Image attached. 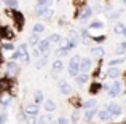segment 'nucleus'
I'll list each match as a JSON object with an SVG mask.
<instances>
[{"label":"nucleus","instance_id":"38","mask_svg":"<svg viewBox=\"0 0 126 124\" xmlns=\"http://www.w3.org/2000/svg\"><path fill=\"white\" fill-rule=\"evenodd\" d=\"M16 48H18V46H15V43H13V41L5 40V41L2 43V50H3V51H15Z\"/></svg>","mask_w":126,"mask_h":124},{"label":"nucleus","instance_id":"8","mask_svg":"<svg viewBox=\"0 0 126 124\" xmlns=\"http://www.w3.org/2000/svg\"><path fill=\"white\" fill-rule=\"evenodd\" d=\"M11 103H13V94L10 92V91H3V92H0V105H2L3 108L10 107Z\"/></svg>","mask_w":126,"mask_h":124},{"label":"nucleus","instance_id":"12","mask_svg":"<svg viewBox=\"0 0 126 124\" xmlns=\"http://www.w3.org/2000/svg\"><path fill=\"white\" fill-rule=\"evenodd\" d=\"M97 118H99L101 123H110L112 119H113V116H112V113L109 112V108L105 107V108H102V110L97 112Z\"/></svg>","mask_w":126,"mask_h":124},{"label":"nucleus","instance_id":"25","mask_svg":"<svg viewBox=\"0 0 126 124\" xmlns=\"http://www.w3.org/2000/svg\"><path fill=\"white\" fill-rule=\"evenodd\" d=\"M48 61H49V53L48 54H42V57L37 59V62H35V68H37V70H42V68L48 64Z\"/></svg>","mask_w":126,"mask_h":124},{"label":"nucleus","instance_id":"4","mask_svg":"<svg viewBox=\"0 0 126 124\" xmlns=\"http://www.w3.org/2000/svg\"><path fill=\"white\" fill-rule=\"evenodd\" d=\"M0 40L13 41L15 40V30H11V27H8V25L0 24Z\"/></svg>","mask_w":126,"mask_h":124},{"label":"nucleus","instance_id":"47","mask_svg":"<svg viewBox=\"0 0 126 124\" xmlns=\"http://www.w3.org/2000/svg\"><path fill=\"white\" fill-rule=\"evenodd\" d=\"M6 121H8V113H6L5 110H2V112H0V124H5Z\"/></svg>","mask_w":126,"mask_h":124},{"label":"nucleus","instance_id":"24","mask_svg":"<svg viewBox=\"0 0 126 124\" xmlns=\"http://www.w3.org/2000/svg\"><path fill=\"white\" fill-rule=\"evenodd\" d=\"M123 11H125L123 8H120V10H115L113 8V10H110V11L107 13V18L110 19V21H118V19H120V16L123 14Z\"/></svg>","mask_w":126,"mask_h":124},{"label":"nucleus","instance_id":"15","mask_svg":"<svg viewBox=\"0 0 126 124\" xmlns=\"http://www.w3.org/2000/svg\"><path fill=\"white\" fill-rule=\"evenodd\" d=\"M37 48L42 51V54H48L49 51H51V41H49L48 38H42V40L38 41Z\"/></svg>","mask_w":126,"mask_h":124},{"label":"nucleus","instance_id":"39","mask_svg":"<svg viewBox=\"0 0 126 124\" xmlns=\"http://www.w3.org/2000/svg\"><path fill=\"white\" fill-rule=\"evenodd\" d=\"M45 24H42V22H35L34 25H32V32H35V34H43L45 32Z\"/></svg>","mask_w":126,"mask_h":124},{"label":"nucleus","instance_id":"21","mask_svg":"<svg viewBox=\"0 0 126 124\" xmlns=\"http://www.w3.org/2000/svg\"><path fill=\"white\" fill-rule=\"evenodd\" d=\"M101 91H102V83H101V81H93V83L89 84L88 92L91 94V96H97Z\"/></svg>","mask_w":126,"mask_h":124},{"label":"nucleus","instance_id":"41","mask_svg":"<svg viewBox=\"0 0 126 124\" xmlns=\"http://www.w3.org/2000/svg\"><path fill=\"white\" fill-rule=\"evenodd\" d=\"M69 53H70V51H67V50H64V48H61V46H59L58 48V50H56V56H58L59 57V59H62V57H65V56H67V54Z\"/></svg>","mask_w":126,"mask_h":124},{"label":"nucleus","instance_id":"55","mask_svg":"<svg viewBox=\"0 0 126 124\" xmlns=\"http://www.w3.org/2000/svg\"><path fill=\"white\" fill-rule=\"evenodd\" d=\"M121 2H123V3H125V5H126V0H121Z\"/></svg>","mask_w":126,"mask_h":124},{"label":"nucleus","instance_id":"30","mask_svg":"<svg viewBox=\"0 0 126 124\" xmlns=\"http://www.w3.org/2000/svg\"><path fill=\"white\" fill-rule=\"evenodd\" d=\"M48 8H51V6H46V5H35V16H40V18H43V16L46 14V11H48Z\"/></svg>","mask_w":126,"mask_h":124},{"label":"nucleus","instance_id":"6","mask_svg":"<svg viewBox=\"0 0 126 124\" xmlns=\"http://www.w3.org/2000/svg\"><path fill=\"white\" fill-rule=\"evenodd\" d=\"M21 72V65L18 64V61H8L6 62V75L10 76H18Z\"/></svg>","mask_w":126,"mask_h":124},{"label":"nucleus","instance_id":"53","mask_svg":"<svg viewBox=\"0 0 126 124\" xmlns=\"http://www.w3.org/2000/svg\"><path fill=\"white\" fill-rule=\"evenodd\" d=\"M121 35H123V37L126 38V24H125V29H123V34H121Z\"/></svg>","mask_w":126,"mask_h":124},{"label":"nucleus","instance_id":"9","mask_svg":"<svg viewBox=\"0 0 126 124\" xmlns=\"http://www.w3.org/2000/svg\"><path fill=\"white\" fill-rule=\"evenodd\" d=\"M105 107L109 108V112L112 113V116H113V118H118V116L123 113V107H121L120 103H117V102H109Z\"/></svg>","mask_w":126,"mask_h":124},{"label":"nucleus","instance_id":"23","mask_svg":"<svg viewBox=\"0 0 126 124\" xmlns=\"http://www.w3.org/2000/svg\"><path fill=\"white\" fill-rule=\"evenodd\" d=\"M74 80H75V84H77V86H85L89 81V73H78Z\"/></svg>","mask_w":126,"mask_h":124},{"label":"nucleus","instance_id":"57","mask_svg":"<svg viewBox=\"0 0 126 124\" xmlns=\"http://www.w3.org/2000/svg\"><path fill=\"white\" fill-rule=\"evenodd\" d=\"M125 105H126V100H125Z\"/></svg>","mask_w":126,"mask_h":124},{"label":"nucleus","instance_id":"18","mask_svg":"<svg viewBox=\"0 0 126 124\" xmlns=\"http://www.w3.org/2000/svg\"><path fill=\"white\" fill-rule=\"evenodd\" d=\"M53 121H54L53 119V113H48V112L37 116V124H51Z\"/></svg>","mask_w":126,"mask_h":124},{"label":"nucleus","instance_id":"34","mask_svg":"<svg viewBox=\"0 0 126 124\" xmlns=\"http://www.w3.org/2000/svg\"><path fill=\"white\" fill-rule=\"evenodd\" d=\"M125 56H118V57H113V59L109 61V67H118L120 64H125Z\"/></svg>","mask_w":126,"mask_h":124},{"label":"nucleus","instance_id":"2","mask_svg":"<svg viewBox=\"0 0 126 124\" xmlns=\"http://www.w3.org/2000/svg\"><path fill=\"white\" fill-rule=\"evenodd\" d=\"M80 62H81V56H80V54H74V56L69 59V67H67L69 76L75 78L78 73H80Z\"/></svg>","mask_w":126,"mask_h":124},{"label":"nucleus","instance_id":"56","mask_svg":"<svg viewBox=\"0 0 126 124\" xmlns=\"http://www.w3.org/2000/svg\"><path fill=\"white\" fill-rule=\"evenodd\" d=\"M51 124H56V119H54V121H53V123H51Z\"/></svg>","mask_w":126,"mask_h":124},{"label":"nucleus","instance_id":"20","mask_svg":"<svg viewBox=\"0 0 126 124\" xmlns=\"http://www.w3.org/2000/svg\"><path fill=\"white\" fill-rule=\"evenodd\" d=\"M43 110L48 112V113H54L56 110H58V103L51 99H45V102H43Z\"/></svg>","mask_w":126,"mask_h":124},{"label":"nucleus","instance_id":"29","mask_svg":"<svg viewBox=\"0 0 126 124\" xmlns=\"http://www.w3.org/2000/svg\"><path fill=\"white\" fill-rule=\"evenodd\" d=\"M34 102L38 103V105H42V103L45 102V94H43L42 89H35L34 91Z\"/></svg>","mask_w":126,"mask_h":124},{"label":"nucleus","instance_id":"3","mask_svg":"<svg viewBox=\"0 0 126 124\" xmlns=\"http://www.w3.org/2000/svg\"><path fill=\"white\" fill-rule=\"evenodd\" d=\"M121 92H123V83H121L120 80H112V83H110V87H109V91H107L109 97L115 99V97L121 96Z\"/></svg>","mask_w":126,"mask_h":124},{"label":"nucleus","instance_id":"1","mask_svg":"<svg viewBox=\"0 0 126 124\" xmlns=\"http://www.w3.org/2000/svg\"><path fill=\"white\" fill-rule=\"evenodd\" d=\"M5 13L11 18L13 24H15V27H16V32H22V29H24V25H26V16L22 14V11L13 10V8H8V6H6Z\"/></svg>","mask_w":126,"mask_h":124},{"label":"nucleus","instance_id":"51","mask_svg":"<svg viewBox=\"0 0 126 124\" xmlns=\"http://www.w3.org/2000/svg\"><path fill=\"white\" fill-rule=\"evenodd\" d=\"M18 6H19V2H18V0H10V5H8V8L18 10Z\"/></svg>","mask_w":126,"mask_h":124},{"label":"nucleus","instance_id":"52","mask_svg":"<svg viewBox=\"0 0 126 124\" xmlns=\"http://www.w3.org/2000/svg\"><path fill=\"white\" fill-rule=\"evenodd\" d=\"M58 24L61 25V27H62V25H67V19H65L64 16H62V18H61V19H59V21H58Z\"/></svg>","mask_w":126,"mask_h":124},{"label":"nucleus","instance_id":"36","mask_svg":"<svg viewBox=\"0 0 126 124\" xmlns=\"http://www.w3.org/2000/svg\"><path fill=\"white\" fill-rule=\"evenodd\" d=\"M123 29H125V24L121 21H115L113 24V34L115 35H121L123 34Z\"/></svg>","mask_w":126,"mask_h":124},{"label":"nucleus","instance_id":"44","mask_svg":"<svg viewBox=\"0 0 126 124\" xmlns=\"http://www.w3.org/2000/svg\"><path fill=\"white\" fill-rule=\"evenodd\" d=\"M93 10H94V13H101V11H104V3H101V2H94V6H93Z\"/></svg>","mask_w":126,"mask_h":124},{"label":"nucleus","instance_id":"32","mask_svg":"<svg viewBox=\"0 0 126 124\" xmlns=\"http://www.w3.org/2000/svg\"><path fill=\"white\" fill-rule=\"evenodd\" d=\"M69 103H70V105L74 107V110H78L80 107L83 108V102L80 100V97H78V96H75V97H70V99H69Z\"/></svg>","mask_w":126,"mask_h":124},{"label":"nucleus","instance_id":"31","mask_svg":"<svg viewBox=\"0 0 126 124\" xmlns=\"http://www.w3.org/2000/svg\"><path fill=\"white\" fill-rule=\"evenodd\" d=\"M125 54H126V40L120 41L115 48V56H125Z\"/></svg>","mask_w":126,"mask_h":124},{"label":"nucleus","instance_id":"43","mask_svg":"<svg viewBox=\"0 0 126 124\" xmlns=\"http://www.w3.org/2000/svg\"><path fill=\"white\" fill-rule=\"evenodd\" d=\"M74 5L75 8H85L88 5V0H74Z\"/></svg>","mask_w":126,"mask_h":124},{"label":"nucleus","instance_id":"16","mask_svg":"<svg viewBox=\"0 0 126 124\" xmlns=\"http://www.w3.org/2000/svg\"><path fill=\"white\" fill-rule=\"evenodd\" d=\"M86 27H88L89 30H104L105 29V22L102 21V19H94V21H91Z\"/></svg>","mask_w":126,"mask_h":124},{"label":"nucleus","instance_id":"28","mask_svg":"<svg viewBox=\"0 0 126 124\" xmlns=\"http://www.w3.org/2000/svg\"><path fill=\"white\" fill-rule=\"evenodd\" d=\"M59 46L64 48V50H67V51H72V50L75 48V46H74V43H72V40H70L69 37H64V38H62L61 43H59Z\"/></svg>","mask_w":126,"mask_h":124},{"label":"nucleus","instance_id":"48","mask_svg":"<svg viewBox=\"0 0 126 124\" xmlns=\"http://www.w3.org/2000/svg\"><path fill=\"white\" fill-rule=\"evenodd\" d=\"M56 124H70V119H67L65 116H59L56 119Z\"/></svg>","mask_w":126,"mask_h":124},{"label":"nucleus","instance_id":"42","mask_svg":"<svg viewBox=\"0 0 126 124\" xmlns=\"http://www.w3.org/2000/svg\"><path fill=\"white\" fill-rule=\"evenodd\" d=\"M31 54H29V51H27V53H24V54H22V56H21V61H22V64H26V65H29V64H31Z\"/></svg>","mask_w":126,"mask_h":124},{"label":"nucleus","instance_id":"33","mask_svg":"<svg viewBox=\"0 0 126 124\" xmlns=\"http://www.w3.org/2000/svg\"><path fill=\"white\" fill-rule=\"evenodd\" d=\"M97 100L96 99H88L83 102V110H91V108H97Z\"/></svg>","mask_w":126,"mask_h":124},{"label":"nucleus","instance_id":"17","mask_svg":"<svg viewBox=\"0 0 126 124\" xmlns=\"http://www.w3.org/2000/svg\"><path fill=\"white\" fill-rule=\"evenodd\" d=\"M51 72H53V75H58V73H61V72H64V61L58 57V59L51 64Z\"/></svg>","mask_w":126,"mask_h":124},{"label":"nucleus","instance_id":"13","mask_svg":"<svg viewBox=\"0 0 126 124\" xmlns=\"http://www.w3.org/2000/svg\"><path fill=\"white\" fill-rule=\"evenodd\" d=\"M93 68V59L89 57H81L80 62V73H89Z\"/></svg>","mask_w":126,"mask_h":124},{"label":"nucleus","instance_id":"10","mask_svg":"<svg viewBox=\"0 0 126 124\" xmlns=\"http://www.w3.org/2000/svg\"><path fill=\"white\" fill-rule=\"evenodd\" d=\"M58 89H59V92L62 94V96H72V86L67 83L65 80H59L58 81Z\"/></svg>","mask_w":126,"mask_h":124},{"label":"nucleus","instance_id":"49","mask_svg":"<svg viewBox=\"0 0 126 124\" xmlns=\"http://www.w3.org/2000/svg\"><path fill=\"white\" fill-rule=\"evenodd\" d=\"M53 14H54V10H53V6L51 8H48V11H46V14L43 16V18L46 19V21H51V18H53Z\"/></svg>","mask_w":126,"mask_h":124},{"label":"nucleus","instance_id":"14","mask_svg":"<svg viewBox=\"0 0 126 124\" xmlns=\"http://www.w3.org/2000/svg\"><path fill=\"white\" fill-rule=\"evenodd\" d=\"M105 73H107V78H110V80H120L123 75V70H120L118 67H109Z\"/></svg>","mask_w":126,"mask_h":124},{"label":"nucleus","instance_id":"22","mask_svg":"<svg viewBox=\"0 0 126 124\" xmlns=\"http://www.w3.org/2000/svg\"><path fill=\"white\" fill-rule=\"evenodd\" d=\"M97 112H99V108L85 110V113H83V119H85V123H93L94 116H97Z\"/></svg>","mask_w":126,"mask_h":124},{"label":"nucleus","instance_id":"35","mask_svg":"<svg viewBox=\"0 0 126 124\" xmlns=\"http://www.w3.org/2000/svg\"><path fill=\"white\" fill-rule=\"evenodd\" d=\"M105 40H107V35H105V34H101V35H91V41H94L96 45H102Z\"/></svg>","mask_w":126,"mask_h":124},{"label":"nucleus","instance_id":"11","mask_svg":"<svg viewBox=\"0 0 126 124\" xmlns=\"http://www.w3.org/2000/svg\"><path fill=\"white\" fill-rule=\"evenodd\" d=\"M89 56L91 57H97V59H104L105 56V50L102 48V45H96L89 50Z\"/></svg>","mask_w":126,"mask_h":124},{"label":"nucleus","instance_id":"46","mask_svg":"<svg viewBox=\"0 0 126 124\" xmlns=\"http://www.w3.org/2000/svg\"><path fill=\"white\" fill-rule=\"evenodd\" d=\"M32 57H34V59H40L42 57V51L38 50L37 46H34V50H32V54H31Z\"/></svg>","mask_w":126,"mask_h":124},{"label":"nucleus","instance_id":"45","mask_svg":"<svg viewBox=\"0 0 126 124\" xmlns=\"http://www.w3.org/2000/svg\"><path fill=\"white\" fill-rule=\"evenodd\" d=\"M21 59V53H19V50L16 48L15 51H11V56H10V61H18Z\"/></svg>","mask_w":126,"mask_h":124},{"label":"nucleus","instance_id":"7","mask_svg":"<svg viewBox=\"0 0 126 124\" xmlns=\"http://www.w3.org/2000/svg\"><path fill=\"white\" fill-rule=\"evenodd\" d=\"M38 112H40V105H38V103H35V102L26 103V105H24L26 116H38Z\"/></svg>","mask_w":126,"mask_h":124},{"label":"nucleus","instance_id":"54","mask_svg":"<svg viewBox=\"0 0 126 124\" xmlns=\"http://www.w3.org/2000/svg\"><path fill=\"white\" fill-rule=\"evenodd\" d=\"M115 124H126V121H123V123H115Z\"/></svg>","mask_w":126,"mask_h":124},{"label":"nucleus","instance_id":"26","mask_svg":"<svg viewBox=\"0 0 126 124\" xmlns=\"http://www.w3.org/2000/svg\"><path fill=\"white\" fill-rule=\"evenodd\" d=\"M42 38H40V34H35V32H32L31 35H29V38H27V43H29V46H37L38 45V41H40Z\"/></svg>","mask_w":126,"mask_h":124},{"label":"nucleus","instance_id":"50","mask_svg":"<svg viewBox=\"0 0 126 124\" xmlns=\"http://www.w3.org/2000/svg\"><path fill=\"white\" fill-rule=\"evenodd\" d=\"M26 124H37V116H26Z\"/></svg>","mask_w":126,"mask_h":124},{"label":"nucleus","instance_id":"5","mask_svg":"<svg viewBox=\"0 0 126 124\" xmlns=\"http://www.w3.org/2000/svg\"><path fill=\"white\" fill-rule=\"evenodd\" d=\"M94 14V10H93V6H88L86 5L83 10H81V13H80V18H78V22H80L81 25H85L86 22L91 19V16Z\"/></svg>","mask_w":126,"mask_h":124},{"label":"nucleus","instance_id":"40","mask_svg":"<svg viewBox=\"0 0 126 124\" xmlns=\"http://www.w3.org/2000/svg\"><path fill=\"white\" fill-rule=\"evenodd\" d=\"M80 121V113H78V110H74L70 115V124H77Z\"/></svg>","mask_w":126,"mask_h":124},{"label":"nucleus","instance_id":"27","mask_svg":"<svg viewBox=\"0 0 126 124\" xmlns=\"http://www.w3.org/2000/svg\"><path fill=\"white\" fill-rule=\"evenodd\" d=\"M80 35H81V43H83L85 46H86V45H88L89 41H91V35H89V29H88V27H83V29L80 30Z\"/></svg>","mask_w":126,"mask_h":124},{"label":"nucleus","instance_id":"37","mask_svg":"<svg viewBox=\"0 0 126 124\" xmlns=\"http://www.w3.org/2000/svg\"><path fill=\"white\" fill-rule=\"evenodd\" d=\"M48 40L51 41V45H59V43H61V40H62V37H61V34H49L48 35Z\"/></svg>","mask_w":126,"mask_h":124},{"label":"nucleus","instance_id":"19","mask_svg":"<svg viewBox=\"0 0 126 124\" xmlns=\"http://www.w3.org/2000/svg\"><path fill=\"white\" fill-rule=\"evenodd\" d=\"M69 38L72 40V43H74V46L77 48L78 45L81 43V35H80V30H75V29H72V30L69 32Z\"/></svg>","mask_w":126,"mask_h":124}]
</instances>
